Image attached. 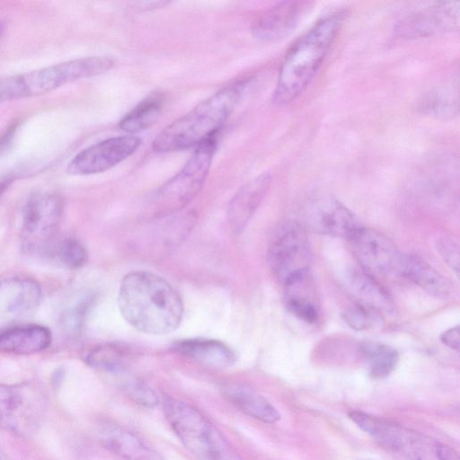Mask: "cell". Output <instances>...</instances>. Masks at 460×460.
<instances>
[{
  "label": "cell",
  "mask_w": 460,
  "mask_h": 460,
  "mask_svg": "<svg viewBox=\"0 0 460 460\" xmlns=\"http://www.w3.org/2000/svg\"><path fill=\"white\" fill-rule=\"evenodd\" d=\"M122 317L136 330L164 335L181 323L183 303L173 287L163 277L145 270L126 274L118 293Z\"/></svg>",
  "instance_id": "obj_1"
},
{
  "label": "cell",
  "mask_w": 460,
  "mask_h": 460,
  "mask_svg": "<svg viewBox=\"0 0 460 460\" xmlns=\"http://www.w3.org/2000/svg\"><path fill=\"white\" fill-rule=\"evenodd\" d=\"M343 19L341 11L323 16L289 47L272 95L275 105L292 102L307 88L329 53Z\"/></svg>",
  "instance_id": "obj_2"
},
{
  "label": "cell",
  "mask_w": 460,
  "mask_h": 460,
  "mask_svg": "<svg viewBox=\"0 0 460 460\" xmlns=\"http://www.w3.org/2000/svg\"><path fill=\"white\" fill-rule=\"evenodd\" d=\"M246 84V81L229 84L200 102L157 135L152 144L154 151H180L215 137L240 102Z\"/></svg>",
  "instance_id": "obj_3"
},
{
  "label": "cell",
  "mask_w": 460,
  "mask_h": 460,
  "mask_svg": "<svg viewBox=\"0 0 460 460\" xmlns=\"http://www.w3.org/2000/svg\"><path fill=\"white\" fill-rule=\"evenodd\" d=\"M111 57L80 58L0 80V103L50 93L71 82L95 76L111 69Z\"/></svg>",
  "instance_id": "obj_4"
},
{
  "label": "cell",
  "mask_w": 460,
  "mask_h": 460,
  "mask_svg": "<svg viewBox=\"0 0 460 460\" xmlns=\"http://www.w3.org/2000/svg\"><path fill=\"white\" fill-rule=\"evenodd\" d=\"M216 147L214 137L198 146L182 168L151 195L144 210L147 219H164L185 209L205 183Z\"/></svg>",
  "instance_id": "obj_5"
},
{
  "label": "cell",
  "mask_w": 460,
  "mask_h": 460,
  "mask_svg": "<svg viewBox=\"0 0 460 460\" xmlns=\"http://www.w3.org/2000/svg\"><path fill=\"white\" fill-rule=\"evenodd\" d=\"M348 415L380 445L408 460H459L449 446L399 423L361 411H350Z\"/></svg>",
  "instance_id": "obj_6"
},
{
  "label": "cell",
  "mask_w": 460,
  "mask_h": 460,
  "mask_svg": "<svg viewBox=\"0 0 460 460\" xmlns=\"http://www.w3.org/2000/svg\"><path fill=\"white\" fill-rule=\"evenodd\" d=\"M164 413L176 437L197 460H240L222 434L193 405L168 398Z\"/></svg>",
  "instance_id": "obj_7"
},
{
  "label": "cell",
  "mask_w": 460,
  "mask_h": 460,
  "mask_svg": "<svg viewBox=\"0 0 460 460\" xmlns=\"http://www.w3.org/2000/svg\"><path fill=\"white\" fill-rule=\"evenodd\" d=\"M44 389L32 382L0 384V429L29 437L40 426L47 411Z\"/></svg>",
  "instance_id": "obj_8"
},
{
  "label": "cell",
  "mask_w": 460,
  "mask_h": 460,
  "mask_svg": "<svg viewBox=\"0 0 460 460\" xmlns=\"http://www.w3.org/2000/svg\"><path fill=\"white\" fill-rule=\"evenodd\" d=\"M62 199L53 193L31 196L25 204L22 226V244L31 254L53 251V240L63 214Z\"/></svg>",
  "instance_id": "obj_9"
},
{
  "label": "cell",
  "mask_w": 460,
  "mask_h": 460,
  "mask_svg": "<svg viewBox=\"0 0 460 460\" xmlns=\"http://www.w3.org/2000/svg\"><path fill=\"white\" fill-rule=\"evenodd\" d=\"M268 258L270 269L283 285L307 272L312 253L305 227L296 221L282 225L270 243Z\"/></svg>",
  "instance_id": "obj_10"
},
{
  "label": "cell",
  "mask_w": 460,
  "mask_h": 460,
  "mask_svg": "<svg viewBox=\"0 0 460 460\" xmlns=\"http://www.w3.org/2000/svg\"><path fill=\"white\" fill-rule=\"evenodd\" d=\"M302 218L313 232L349 239L362 226L339 199L329 194L314 195L305 202Z\"/></svg>",
  "instance_id": "obj_11"
},
{
  "label": "cell",
  "mask_w": 460,
  "mask_h": 460,
  "mask_svg": "<svg viewBox=\"0 0 460 460\" xmlns=\"http://www.w3.org/2000/svg\"><path fill=\"white\" fill-rule=\"evenodd\" d=\"M348 240L353 254L366 271L399 275L403 254L385 234L361 226Z\"/></svg>",
  "instance_id": "obj_12"
},
{
  "label": "cell",
  "mask_w": 460,
  "mask_h": 460,
  "mask_svg": "<svg viewBox=\"0 0 460 460\" xmlns=\"http://www.w3.org/2000/svg\"><path fill=\"white\" fill-rule=\"evenodd\" d=\"M141 142V139L134 135L105 139L75 155L68 163L66 172L72 175L103 172L134 154Z\"/></svg>",
  "instance_id": "obj_13"
},
{
  "label": "cell",
  "mask_w": 460,
  "mask_h": 460,
  "mask_svg": "<svg viewBox=\"0 0 460 460\" xmlns=\"http://www.w3.org/2000/svg\"><path fill=\"white\" fill-rule=\"evenodd\" d=\"M458 1L438 2L415 12L395 27V33L403 39L429 37L453 31L459 26Z\"/></svg>",
  "instance_id": "obj_14"
},
{
  "label": "cell",
  "mask_w": 460,
  "mask_h": 460,
  "mask_svg": "<svg viewBox=\"0 0 460 460\" xmlns=\"http://www.w3.org/2000/svg\"><path fill=\"white\" fill-rule=\"evenodd\" d=\"M41 297L37 282L27 278H10L0 281V333L29 316Z\"/></svg>",
  "instance_id": "obj_15"
},
{
  "label": "cell",
  "mask_w": 460,
  "mask_h": 460,
  "mask_svg": "<svg viewBox=\"0 0 460 460\" xmlns=\"http://www.w3.org/2000/svg\"><path fill=\"white\" fill-rule=\"evenodd\" d=\"M272 181L271 174L261 172L243 185L231 199L227 218L232 231L240 234L266 197Z\"/></svg>",
  "instance_id": "obj_16"
},
{
  "label": "cell",
  "mask_w": 460,
  "mask_h": 460,
  "mask_svg": "<svg viewBox=\"0 0 460 460\" xmlns=\"http://www.w3.org/2000/svg\"><path fill=\"white\" fill-rule=\"evenodd\" d=\"M98 436L104 447L123 460H164L139 437L119 424L102 423Z\"/></svg>",
  "instance_id": "obj_17"
},
{
  "label": "cell",
  "mask_w": 460,
  "mask_h": 460,
  "mask_svg": "<svg viewBox=\"0 0 460 460\" xmlns=\"http://www.w3.org/2000/svg\"><path fill=\"white\" fill-rule=\"evenodd\" d=\"M305 7V3L301 1H283L276 4L253 22V36L264 41L284 37L296 27Z\"/></svg>",
  "instance_id": "obj_18"
},
{
  "label": "cell",
  "mask_w": 460,
  "mask_h": 460,
  "mask_svg": "<svg viewBox=\"0 0 460 460\" xmlns=\"http://www.w3.org/2000/svg\"><path fill=\"white\" fill-rule=\"evenodd\" d=\"M50 343V331L38 324H18L0 333L3 352L31 355L48 349Z\"/></svg>",
  "instance_id": "obj_19"
},
{
  "label": "cell",
  "mask_w": 460,
  "mask_h": 460,
  "mask_svg": "<svg viewBox=\"0 0 460 460\" xmlns=\"http://www.w3.org/2000/svg\"><path fill=\"white\" fill-rule=\"evenodd\" d=\"M399 275L437 298H446L451 294L450 281L416 255L403 254Z\"/></svg>",
  "instance_id": "obj_20"
},
{
  "label": "cell",
  "mask_w": 460,
  "mask_h": 460,
  "mask_svg": "<svg viewBox=\"0 0 460 460\" xmlns=\"http://www.w3.org/2000/svg\"><path fill=\"white\" fill-rule=\"evenodd\" d=\"M182 355L214 367H228L235 361L233 349L226 343L212 339H187L174 343Z\"/></svg>",
  "instance_id": "obj_21"
},
{
  "label": "cell",
  "mask_w": 460,
  "mask_h": 460,
  "mask_svg": "<svg viewBox=\"0 0 460 460\" xmlns=\"http://www.w3.org/2000/svg\"><path fill=\"white\" fill-rule=\"evenodd\" d=\"M285 287V305L296 318L308 323L318 319L314 289L308 271L292 279Z\"/></svg>",
  "instance_id": "obj_22"
},
{
  "label": "cell",
  "mask_w": 460,
  "mask_h": 460,
  "mask_svg": "<svg viewBox=\"0 0 460 460\" xmlns=\"http://www.w3.org/2000/svg\"><path fill=\"white\" fill-rule=\"evenodd\" d=\"M347 282L362 305L376 311H394V303L388 292L365 270H350L347 275Z\"/></svg>",
  "instance_id": "obj_23"
},
{
  "label": "cell",
  "mask_w": 460,
  "mask_h": 460,
  "mask_svg": "<svg viewBox=\"0 0 460 460\" xmlns=\"http://www.w3.org/2000/svg\"><path fill=\"white\" fill-rule=\"evenodd\" d=\"M227 400L240 411L266 423L280 419L278 410L262 395L243 385H231L226 390Z\"/></svg>",
  "instance_id": "obj_24"
},
{
  "label": "cell",
  "mask_w": 460,
  "mask_h": 460,
  "mask_svg": "<svg viewBox=\"0 0 460 460\" xmlns=\"http://www.w3.org/2000/svg\"><path fill=\"white\" fill-rule=\"evenodd\" d=\"M164 102L161 93L149 94L122 118L119 128L129 135L149 128L159 119Z\"/></svg>",
  "instance_id": "obj_25"
},
{
  "label": "cell",
  "mask_w": 460,
  "mask_h": 460,
  "mask_svg": "<svg viewBox=\"0 0 460 460\" xmlns=\"http://www.w3.org/2000/svg\"><path fill=\"white\" fill-rule=\"evenodd\" d=\"M369 376L374 379H382L389 376L395 368L399 354L393 347L379 342H364L359 348Z\"/></svg>",
  "instance_id": "obj_26"
},
{
  "label": "cell",
  "mask_w": 460,
  "mask_h": 460,
  "mask_svg": "<svg viewBox=\"0 0 460 460\" xmlns=\"http://www.w3.org/2000/svg\"><path fill=\"white\" fill-rule=\"evenodd\" d=\"M119 389L135 403L154 408L159 402L156 392L146 382L128 374L125 370L111 375Z\"/></svg>",
  "instance_id": "obj_27"
},
{
  "label": "cell",
  "mask_w": 460,
  "mask_h": 460,
  "mask_svg": "<svg viewBox=\"0 0 460 460\" xmlns=\"http://www.w3.org/2000/svg\"><path fill=\"white\" fill-rule=\"evenodd\" d=\"M125 352L114 344H103L93 349L86 356L87 364L93 368L113 375L125 370Z\"/></svg>",
  "instance_id": "obj_28"
},
{
  "label": "cell",
  "mask_w": 460,
  "mask_h": 460,
  "mask_svg": "<svg viewBox=\"0 0 460 460\" xmlns=\"http://www.w3.org/2000/svg\"><path fill=\"white\" fill-rule=\"evenodd\" d=\"M457 95L451 89H438L429 93L424 101L421 109L431 115L447 118L452 116L457 110Z\"/></svg>",
  "instance_id": "obj_29"
},
{
  "label": "cell",
  "mask_w": 460,
  "mask_h": 460,
  "mask_svg": "<svg viewBox=\"0 0 460 460\" xmlns=\"http://www.w3.org/2000/svg\"><path fill=\"white\" fill-rule=\"evenodd\" d=\"M52 252L58 261L70 269H78L87 261V251L83 243L75 238H66L54 247Z\"/></svg>",
  "instance_id": "obj_30"
},
{
  "label": "cell",
  "mask_w": 460,
  "mask_h": 460,
  "mask_svg": "<svg viewBox=\"0 0 460 460\" xmlns=\"http://www.w3.org/2000/svg\"><path fill=\"white\" fill-rule=\"evenodd\" d=\"M376 310L359 304L348 307L343 313V319L347 324L356 330L363 331L370 328L376 321Z\"/></svg>",
  "instance_id": "obj_31"
},
{
  "label": "cell",
  "mask_w": 460,
  "mask_h": 460,
  "mask_svg": "<svg viewBox=\"0 0 460 460\" xmlns=\"http://www.w3.org/2000/svg\"><path fill=\"white\" fill-rule=\"evenodd\" d=\"M437 248L445 262L459 274V248L457 243L449 237H442L437 243Z\"/></svg>",
  "instance_id": "obj_32"
},
{
  "label": "cell",
  "mask_w": 460,
  "mask_h": 460,
  "mask_svg": "<svg viewBox=\"0 0 460 460\" xmlns=\"http://www.w3.org/2000/svg\"><path fill=\"white\" fill-rule=\"evenodd\" d=\"M441 341L452 349L458 350L460 341V328L458 325L451 327L440 336Z\"/></svg>",
  "instance_id": "obj_33"
},
{
  "label": "cell",
  "mask_w": 460,
  "mask_h": 460,
  "mask_svg": "<svg viewBox=\"0 0 460 460\" xmlns=\"http://www.w3.org/2000/svg\"><path fill=\"white\" fill-rule=\"evenodd\" d=\"M17 128V123H12L2 133L0 136V153L6 148V146L11 142L13 136Z\"/></svg>",
  "instance_id": "obj_34"
},
{
  "label": "cell",
  "mask_w": 460,
  "mask_h": 460,
  "mask_svg": "<svg viewBox=\"0 0 460 460\" xmlns=\"http://www.w3.org/2000/svg\"><path fill=\"white\" fill-rule=\"evenodd\" d=\"M168 4V2L164 1H141L136 2L134 4L137 5L139 9L150 10L155 8L163 7Z\"/></svg>",
  "instance_id": "obj_35"
},
{
  "label": "cell",
  "mask_w": 460,
  "mask_h": 460,
  "mask_svg": "<svg viewBox=\"0 0 460 460\" xmlns=\"http://www.w3.org/2000/svg\"><path fill=\"white\" fill-rule=\"evenodd\" d=\"M10 182H11L10 179H5V180H3L2 181H0V197L4 192V190L7 189Z\"/></svg>",
  "instance_id": "obj_36"
},
{
  "label": "cell",
  "mask_w": 460,
  "mask_h": 460,
  "mask_svg": "<svg viewBox=\"0 0 460 460\" xmlns=\"http://www.w3.org/2000/svg\"><path fill=\"white\" fill-rule=\"evenodd\" d=\"M5 29H6V24L5 22L0 21V39L1 37L4 35V31H5Z\"/></svg>",
  "instance_id": "obj_37"
},
{
  "label": "cell",
  "mask_w": 460,
  "mask_h": 460,
  "mask_svg": "<svg viewBox=\"0 0 460 460\" xmlns=\"http://www.w3.org/2000/svg\"><path fill=\"white\" fill-rule=\"evenodd\" d=\"M0 460H9L1 450H0Z\"/></svg>",
  "instance_id": "obj_38"
}]
</instances>
